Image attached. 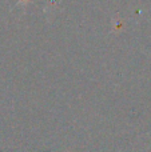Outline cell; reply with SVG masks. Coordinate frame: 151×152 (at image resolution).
<instances>
[{
    "label": "cell",
    "mask_w": 151,
    "mask_h": 152,
    "mask_svg": "<svg viewBox=\"0 0 151 152\" xmlns=\"http://www.w3.org/2000/svg\"><path fill=\"white\" fill-rule=\"evenodd\" d=\"M28 0H20V3H27Z\"/></svg>",
    "instance_id": "1"
}]
</instances>
